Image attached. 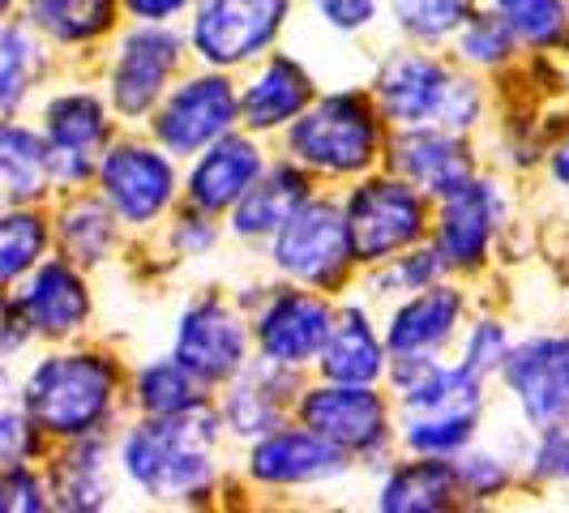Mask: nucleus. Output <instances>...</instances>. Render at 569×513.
<instances>
[{"mask_svg": "<svg viewBox=\"0 0 569 513\" xmlns=\"http://www.w3.org/2000/svg\"><path fill=\"white\" fill-rule=\"evenodd\" d=\"M18 309L27 316L30 334H48V339H60V334H73L78 325L90 313V300H86V286L82 279L60 265V261H48L39 265V274L30 279V286L22 291Z\"/></svg>", "mask_w": 569, "mask_h": 513, "instance_id": "obj_18", "label": "nucleus"}, {"mask_svg": "<svg viewBox=\"0 0 569 513\" xmlns=\"http://www.w3.org/2000/svg\"><path fill=\"white\" fill-rule=\"evenodd\" d=\"M244 325L223 300H201L180 316L176 360H184L201 381H228L244 369Z\"/></svg>", "mask_w": 569, "mask_h": 513, "instance_id": "obj_10", "label": "nucleus"}, {"mask_svg": "<svg viewBox=\"0 0 569 513\" xmlns=\"http://www.w3.org/2000/svg\"><path fill=\"white\" fill-rule=\"evenodd\" d=\"M240 115V99L228 78H193L159 108L154 138L171 154H193L201 145H214Z\"/></svg>", "mask_w": 569, "mask_h": 513, "instance_id": "obj_7", "label": "nucleus"}, {"mask_svg": "<svg viewBox=\"0 0 569 513\" xmlns=\"http://www.w3.org/2000/svg\"><path fill=\"white\" fill-rule=\"evenodd\" d=\"M552 175H557V180L569 189V138L557 145V154H552Z\"/></svg>", "mask_w": 569, "mask_h": 513, "instance_id": "obj_45", "label": "nucleus"}, {"mask_svg": "<svg viewBox=\"0 0 569 513\" xmlns=\"http://www.w3.org/2000/svg\"><path fill=\"white\" fill-rule=\"evenodd\" d=\"M291 150L317 171H360L377 154V115L360 94H330L291 129Z\"/></svg>", "mask_w": 569, "mask_h": 513, "instance_id": "obj_3", "label": "nucleus"}, {"mask_svg": "<svg viewBox=\"0 0 569 513\" xmlns=\"http://www.w3.org/2000/svg\"><path fill=\"white\" fill-rule=\"evenodd\" d=\"M116 390V372L99 355H48L27 376V415L30 424L60 432V436H86L108 415Z\"/></svg>", "mask_w": 569, "mask_h": 513, "instance_id": "obj_2", "label": "nucleus"}, {"mask_svg": "<svg viewBox=\"0 0 569 513\" xmlns=\"http://www.w3.org/2000/svg\"><path fill=\"white\" fill-rule=\"evenodd\" d=\"M386 369V351L360 309H347L321 346V372L342 385H369Z\"/></svg>", "mask_w": 569, "mask_h": 513, "instance_id": "obj_23", "label": "nucleus"}, {"mask_svg": "<svg viewBox=\"0 0 569 513\" xmlns=\"http://www.w3.org/2000/svg\"><path fill=\"white\" fill-rule=\"evenodd\" d=\"M279 369V360H266V369H253L236 390H231L228 399V424L236 432H244V436H261L266 428L274 424V415H279V385H270V376Z\"/></svg>", "mask_w": 569, "mask_h": 513, "instance_id": "obj_28", "label": "nucleus"}, {"mask_svg": "<svg viewBox=\"0 0 569 513\" xmlns=\"http://www.w3.org/2000/svg\"><path fill=\"white\" fill-rule=\"evenodd\" d=\"M497 13L527 43H552L566 30V4L561 0H497Z\"/></svg>", "mask_w": 569, "mask_h": 513, "instance_id": "obj_32", "label": "nucleus"}, {"mask_svg": "<svg viewBox=\"0 0 569 513\" xmlns=\"http://www.w3.org/2000/svg\"><path fill=\"white\" fill-rule=\"evenodd\" d=\"M351 244L360 261H377L407 249L425 231V201L402 180H369L347 201Z\"/></svg>", "mask_w": 569, "mask_h": 513, "instance_id": "obj_6", "label": "nucleus"}, {"mask_svg": "<svg viewBox=\"0 0 569 513\" xmlns=\"http://www.w3.org/2000/svg\"><path fill=\"white\" fill-rule=\"evenodd\" d=\"M395 18L402 30L420 39H441L450 30L467 27L471 0H395Z\"/></svg>", "mask_w": 569, "mask_h": 513, "instance_id": "obj_33", "label": "nucleus"}, {"mask_svg": "<svg viewBox=\"0 0 569 513\" xmlns=\"http://www.w3.org/2000/svg\"><path fill=\"white\" fill-rule=\"evenodd\" d=\"M210 441H214V420L201 406L184 415H154L150 424L124 436L120 462L129 480L150 496H189L214 475Z\"/></svg>", "mask_w": 569, "mask_h": 513, "instance_id": "obj_1", "label": "nucleus"}, {"mask_svg": "<svg viewBox=\"0 0 569 513\" xmlns=\"http://www.w3.org/2000/svg\"><path fill=\"white\" fill-rule=\"evenodd\" d=\"M458 484L471 487V492H480V496H492V492H501L506 487V471H501V462L497 457H467L462 466H458Z\"/></svg>", "mask_w": 569, "mask_h": 513, "instance_id": "obj_39", "label": "nucleus"}, {"mask_svg": "<svg viewBox=\"0 0 569 513\" xmlns=\"http://www.w3.org/2000/svg\"><path fill=\"white\" fill-rule=\"evenodd\" d=\"M189 0H124V9L133 13V18H142V22H163L171 13H180Z\"/></svg>", "mask_w": 569, "mask_h": 513, "instance_id": "obj_43", "label": "nucleus"}, {"mask_svg": "<svg viewBox=\"0 0 569 513\" xmlns=\"http://www.w3.org/2000/svg\"><path fill=\"white\" fill-rule=\"evenodd\" d=\"M506 381L531 424H561L569 415V334L513 346L506 360Z\"/></svg>", "mask_w": 569, "mask_h": 513, "instance_id": "obj_8", "label": "nucleus"}, {"mask_svg": "<svg viewBox=\"0 0 569 513\" xmlns=\"http://www.w3.org/2000/svg\"><path fill=\"white\" fill-rule=\"evenodd\" d=\"M60 235H64V249L78 261H99L112 249V219L99 201H78V205L64 210Z\"/></svg>", "mask_w": 569, "mask_h": 513, "instance_id": "obj_30", "label": "nucleus"}, {"mask_svg": "<svg viewBox=\"0 0 569 513\" xmlns=\"http://www.w3.org/2000/svg\"><path fill=\"white\" fill-rule=\"evenodd\" d=\"M395 168L416 189L450 198L462 184H471V159L455 133H407L395 142Z\"/></svg>", "mask_w": 569, "mask_h": 513, "instance_id": "obj_19", "label": "nucleus"}, {"mask_svg": "<svg viewBox=\"0 0 569 513\" xmlns=\"http://www.w3.org/2000/svg\"><path fill=\"white\" fill-rule=\"evenodd\" d=\"M506 360H510V339H506V330L497 325V321H480L476 330H471V339H467V369H476L480 376L492 369H506Z\"/></svg>", "mask_w": 569, "mask_h": 513, "instance_id": "obj_36", "label": "nucleus"}, {"mask_svg": "<svg viewBox=\"0 0 569 513\" xmlns=\"http://www.w3.org/2000/svg\"><path fill=\"white\" fill-rule=\"evenodd\" d=\"M34 57V48H30L27 30L22 27H9L4 30V39H0V60H4V108H13L18 103V94H22V82H27V64Z\"/></svg>", "mask_w": 569, "mask_h": 513, "instance_id": "obj_37", "label": "nucleus"}, {"mask_svg": "<svg viewBox=\"0 0 569 513\" xmlns=\"http://www.w3.org/2000/svg\"><path fill=\"white\" fill-rule=\"evenodd\" d=\"M305 201H309L305 175L296 168H274L266 180H257L253 189L236 201L231 231L236 235H274Z\"/></svg>", "mask_w": 569, "mask_h": 513, "instance_id": "obj_24", "label": "nucleus"}, {"mask_svg": "<svg viewBox=\"0 0 569 513\" xmlns=\"http://www.w3.org/2000/svg\"><path fill=\"white\" fill-rule=\"evenodd\" d=\"M462 316V295L455 286H428L407 300L390 321V351L395 355H428L455 334Z\"/></svg>", "mask_w": 569, "mask_h": 513, "instance_id": "obj_22", "label": "nucleus"}, {"mask_svg": "<svg viewBox=\"0 0 569 513\" xmlns=\"http://www.w3.org/2000/svg\"><path fill=\"white\" fill-rule=\"evenodd\" d=\"M180 60V39L176 30L146 27L133 30L124 43H120V60H116L112 73V99L124 115H142L154 108V99L163 94L168 73Z\"/></svg>", "mask_w": 569, "mask_h": 513, "instance_id": "obj_12", "label": "nucleus"}, {"mask_svg": "<svg viewBox=\"0 0 569 513\" xmlns=\"http://www.w3.org/2000/svg\"><path fill=\"white\" fill-rule=\"evenodd\" d=\"M0 505H4V510H43L48 501H43V487H39V480H34L30 471H22V466H9Z\"/></svg>", "mask_w": 569, "mask_h": 513, "instance_id": "obj_41", "label": "nucleus"}, {"mask_svg": "<svg viewBox=\"0 0 569 513\" xmlns=\"http://www.w3.org/2000/svg\"><path fill=\"white\" fill-rule=\"evenodd\" d=\"M513 48V30L501 13H471L462 27V52L476 64H497Z\"/></svg>", "mask_w": 569, "mask_h": 513, "instance_id": "obj_35", "label": "nucleus"}, {"mask_svg": "<svg viewBox=\"0 0 569 513\" xmlns=\"http://www.w3.org/2000/svg\"><path fill=\"white\" fill-rule=\"evenodd\" d=\"M257 175H261L257 145L244 138H219L206 150V159H198L193 180H189V198L198 210H223L253 189Z\"/></svg>", "mask_w": 569, "mask_h": 513, "instance_id": "obj_20", "label": "nucleus"}, {"mask_svg": "<svg viewBox=\"0 0 569 513\" xmlns=\"http://www.w3.org/2000/svg\"><path fill=\"white\" fill-rule=\"evenodd\" d=\"M458 484V471L446 462H411L390 475V484L381 492V510L390 513H428L441 510L450 501Z\"/></svg>", "mask_w": 569, "mask_h": 513, "instance_id": "obj_25", "label": "nucleus"}, {"mask_svg": "<svg viewBox=\"0 0 569 513\" xmlns=\"http://www.w3.org/2000/svg\"><path fill=\"white\" fill-rule=\"evenodd\" d=\"M536 471L548 480H566L569 484V428H548V436L540 441V454H536Z\"/></svg>", "mask_w": 569, "mask_h": 513, "instance_id": "obj_40", "label": "nucleus"}, {"mask_svg": "<svg viewBox=\"0 0 569 513\" xmlns=\"http://www.w3.org/2000/svg\"><path fill=\"white\" fill-rule=\"evenodd\" d=\"M309 99H313V78H309L296 60L274 57L253 78V86L244 90L240 115H244V124H253V129H279L287 120L305 115Z\"/></svg>", "mask_w": 569, "mask_h": 513, "instance_id": "obj_21", "label": "nucleus"}, {"mask_svg": "<svg viewBox=\"0 0 569 513\" xmlns=\"http://www.w3.org/2000/svg\"><path fill=\"white\" fill-rule=\"evenodd\" d=\"M103 193L124 223H150L176 193V171L163 154L146 145H116L99 163Z\"/></svg>", "mask_w": 569, "mask_h": 513, "instance_id": "obj_9", "label": "nucleus"}, {"mask_svg": "<svg viewBox=\"0 0 569 513\" xmlns=\"http://www.w3.org/2000/svg\"><path fill=\"white\" fill-rule=\"evenodd\" d=\"M69 466H60L57 492L69 510H99L108 501V480L99 475V445H82L73 457H64Z\"/></svg>", "mask_w": 569, "mask_h": 513, "instance_id": "obj_31", "label": "nucleus"}, {"mask_svg": "<svg viewBox=\"0 0 569 513\" xmlns=\"http://www.w3.org/2000/svg\"><path fill=\"white\" fill-rule=\"evenodd\" d=\"M0 441H4V462L18 466V462H22V445H27V428H22V420H18L13 411H9L4 424H0Z\"/></svg>", "mask_w": 569, "mask_h": 513, "instance_id": "obj_44", "label": "nucleus"}, {"mask_svg": "<svg viewBox=\"0 0 569 513\" xmlns=\"http://www.w3.org/2000/svg\"><path fill=\"white\" fill-rule=\"evenodd\" d=\"M335 330V316L330 309L309 295V291H283L270 300V309L257 321V339L266 360H279V364H305L313 360L317 351L326 346Z\"/></svg>", "mask_w": 569, "mask_h": 513, "instance_id": "obj_13", "label": "nucleus"}, {"mask_svg": "<svg viewBox=\"0 0 569 513\" xmlns=\"http://www.w3.org/2000/svg\"><path fill=\"white\" fill-rule=\"evenodd\" d=\"M437 265H441V253L399 256V265H390V270L381 274V286H386V291H416V286H425L428 279L437 274Z\"/></svg>", "mask_w": 569, "mask_h": 513, "instance_id": "obj_38", "label": "nucleus"}, {"mask_svg": "<svg viewBox=\"0 0 569 513\" xmlns=\"http://www.w3.org/2000/svg\"><path fill=\"white\" fill-rule=\"evenodd\" d=\"M450 73L441 64H432L425 57H399L390 60L377 78V99H381V112L399 124H425L441 115L446 103V90H450Z\"/></svg>", "mask_w": 569, "mask_h": 513, "instance_id": "obj_17", "label": "nucleus"}, {"mask_svg": "<svg viewBox=\"0 0 569 513\" xmlns=\"http://www.w3.org/2000/svg\"><path fill=\"white\" fill-rule=\"evenodd\" d=\"M317 9L335 30H360L372 18V0H317Z\"/></svg>", "mask_w": 569, "mask_h": 513, "instance_id": "obj_42", "label": "nucleus"}, {"mask_svg": "<svg viewBox=\"0 0 569 513\" xmlns=\"http://www.w3.org/2000/svg\"><path fill=\"white\" fill-rule=\"evenodd\" d=\"M0 168H4V193L9 201H30L43 193L52 175V145H43L34 133L9 124L0 138Z\"/></svg>", "mask_w": 569, "mask_h": 513, "instance_id": "obj_26", "label": "nucleus"}, {"mask_svg": "<svg viewBox=\"0 0 569 513\" xmlns=\"http://www.w3.org/2000/svg\"><path fill=\"white\" fill-rule=\"evenodd\" d=\"M198 372L189 369L184 360H163V364H150L138 376V399L150 415H184L201 406L198 394Z\"/></svg>", "mask_w": 569, "mask_h": 513, "instance_id": "obj_27", "label": "nucleus"}, {"mask_svg": "<svg viewBox=\"0 0 569 513\" xmlns=\"http://www.w3.org/2000/svg\"><path fill=\"white\" fill-rule=\"evenodd\" d=\"M351 256H356L351 223H347V210H339L335 201H305L274 231V265L300 283H339Z\"/></svg>", "mask_w": 569, "mask_h": 513, "instance_id": "obj_4", "label": "nucleus"}, {"mask_svg": "<svg viewBox=\"0 0 569 513\" xmlns=\"http://www.w3.org/2000/svg\"><path fill=\"white\" fill-rule=\"evenodd\" d=\"M43 253V223L34 214H9L0 228V274L18 279Z\"/></svg>", "mask_w": 569, "mask_h": 513, "instance_id": "obj_34", "label": "nucleus"}, {"mask_svg": "<svg viewBox=\"0 0 569 513\" xmlns=\"http://www.w3.org/2000/svg\"><path fill=\"white\" fill-rule=\"evenodd\" d=\"M287 0H201L193 18V48L210 64H240L274 43Z\"/></svg>", "mask_w": 569, "mask_h": 513, "instance_id": "obj_5", "label": "nucleus"}, {"mask_svg": "<svg viewBox=\"0 0 569 513\" xmlns=\"http://www.w3.org/2000/svg\"><path fill=\"white\" fill-rule=\"evenodd\" d=\"M48 133H52V175L78 184L94 168L90 154L108 138L103 103L90 94H64L48 108Z\"/></svg>", "mask_w": 569, "mask_h": 513, "instance_id": "obj_16", "label": "nucleus"}, {"mask_svg": "<svg viewBox=\"0 0 569 513\" xmlns=\"http://www.w3.org/2000/svg\"><path fill=\"white\" fill-rule=\"evenodd\" d=\"M30 18L64 43H82V39H94L99 30H108L112 0H34Z\"/></svg>", "mask_w": 569, "mask_h": 513, "instance_id": "obj_29", "label": "nucleus"}, {"mask_svg": "<svg viewBox=\"0 0 569 513\" xmlns=\"http://www.w3.org/2000/svg\"><path fill=\"white\" fill-rule=\"evenodd\" d=\"M501 201L488 180H471L446 198L437 219V253L446 265H476L488 249V235L497 228Z\"/></svg>", "mask_w": 569, "mask_h": 513, "instance_id": "obj_15", "label": "nucleus"}, {"mask_svg": "<svg viewBox=\"0 0 569 513\" xmlns=\"http://www.w3.org/2000/svg\"><path fill=\"white\" fill-rule=\"evenodd\" d=\"M305 424L335 441L339 450H372L386 436V406L369 385H321L300 402Z\"/></svg>", "mask_w": 569, "mask_h": 513, "instance_id": "obj_11", "label": "nucleus"}, {"mask_svg": "<svg viewBox=\"0 0 569 513\" xmlns=\"http://www.w3.org/2000/svg\"><path fill=\"white\" fill-rule=\"evenodd\" d=\"M249 466L261 484H317L342 471V450L305 424L296 432H266Z\"/></svg>", "mask_w": 569, "mask_h": 513, "instance_id": "obj_14", "label": "nucleus"}]
</instances>
